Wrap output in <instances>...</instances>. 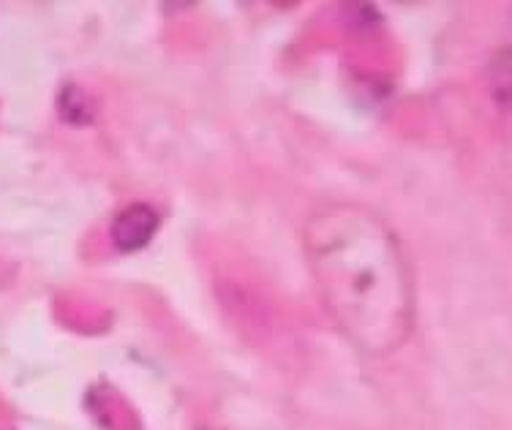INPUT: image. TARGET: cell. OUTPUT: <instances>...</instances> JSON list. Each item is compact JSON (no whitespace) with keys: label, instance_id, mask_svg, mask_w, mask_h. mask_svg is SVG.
Here are the masks:
<instances>
[{"label":"cell","instance_id":"obj_1","mask_svg":"<svg viewBox=\"0 0 512 430\" xmlns=\"http://www.w3.org/2000/svg\"><path fill=\"white\" fill-rule=\"evenodd\" d=\"M303 243L335 324L363 352H395L412 335L414 284L393 229L365 207L330 205L308 218Z\"/></svg>","mask_w":512,"mask_h":430},{"label":"cell","instance_id":"obj_2","mask_svg":"<svg viewBox=\"0 0 512 430\" xmlns=\"http://www.w3.org/2000/svg\"><path fill=\"white\" fill-rule=\"evenodd\" d=\"M158 224H161V218H158L156 210L137 202V205H128L123 213H118V218L112 221L109 235H112V243L118 251L134 254L153 240Z\"/></svg>","mask_w":512,"mask_h":430}]
</instances>
